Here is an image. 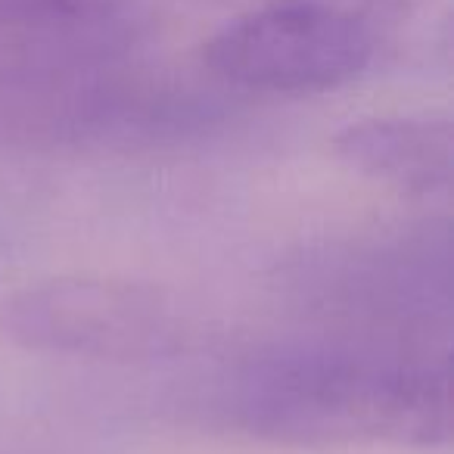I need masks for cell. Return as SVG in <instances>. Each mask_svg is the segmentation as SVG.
Here are the masks:
<instances>
[{"label":"cell","mask_w":454,"mask_h":454,"mask_svg":"<svg viewBox=\"0 0 454 454\" xmlns=\"http://www.w3.org/2000/svg\"><path fill=\"white\" fill-rule=\"evenodd\" d=\"M200 113L193 94L144 75L125 53L0 47V150L153 137Z\"/></svg>","instance_id":"obj_2"},{"label":"cell","mask_w":454,"mask_h":454,"mask_svg":"<svg viewBox=\"0 0 454 454\" xmlns=\"http://www.w3.org/2000/svg\"><path fill=\"white\" fill-rule=\"evenodd\" d=\"M0 330L16 346L97 361H150L181 340L175 305L125 280H47L0 302Z\"/></svg>","instance_id":"obj_4"},{"label":"cell","mask_w":454,"mask_h":454,"mask_svg":"<svg viewBox=\"0 0 454 454\" xmlns=\"http://www.w3.org/2000/svg\"><path fill=\"white\" fill-rule=\"evenodd\" d=\"M231 414L284 445H442L451 433L445 367L404 355L293 348L249 361Z\"/></svg>","instance_id":"obj_1"},{"label":"cell","mask_w":454,"mask_h":454,"mask_svg":"<svg viewBox=\"0 0 454 454\" xmlns=\"http://www.w3.org/2000/svg\"><path fill=\"white\" fill-rule=\"evenodd\" d=\"M404 20L408 0H265L221 26L202 63L249 94H327L358 82Z\"/></svg>","instance_id":"obj_3"},{"label":"cell","mask_w":454,"mask_h":454,"mask_svg":"<svg viewBox=\"0 0 454 454\" xmlns=\"http://www.w3.org/2000/svg\"><path fill=\"white\" fill-rule=\"evenodd\" d=\"M333 150L348 168L408 193H435L451 184L454 134L448 119H361L336 134Z\"/></svg>","instance_id":"obj_5"},{"label":"cell","mask_w":454,"mask_h":454,"mask_svg":"<svg viewBox=\"0 0 454 454\" xmlns=\"http://www.w3.org/2000/svg\"><path fill=\"white\" fill-rule=\"evenodd\" d=\"M125 0H0V47L125 53Z\"/></svg>","instance_id":"obj_6"}]
</instances>
